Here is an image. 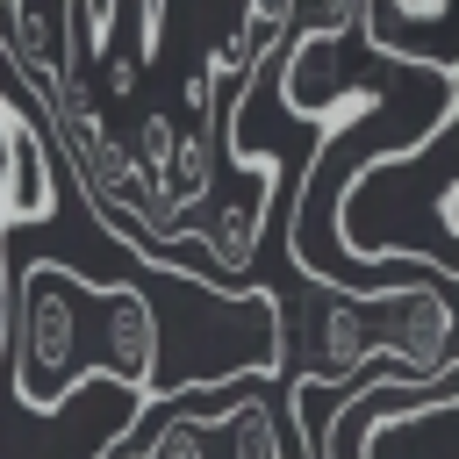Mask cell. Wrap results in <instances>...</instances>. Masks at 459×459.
Returning a JSON list of instances; mask_svg holds the SVG:
<instances>
[{
  "label": "cell",
  "mask_w": 459,
  "mask_h": 459,
  "mask_svg": "<svg viewBox=\"0 0 459 459\" xmlns=\"http://www.w3.org/2000/svg\"><path fill=\"white\" fill-rule=\"evenodd\" d=\"M165 308L136 280L93 287L65 265H22L7 294V387L22 409H57L79 373H108L122 394L158 402Z\"/></svg>",
  "instance_id": "1"
},
{
  "label": "cell",
  "mask_w": 459,
  "mask_h": 459,
  "mask_svg": "<svg viewBox=\"0 0 459 459\" xmlns=\"http://www.w3.org/2000/svg\"><path fill=\"white\" fill-rule=\"evenodd\" d=\"M0 344H7V330H0Z\"/></svg>",
  "instance_id": "6"
},
{
  "label": "cell",
  "mask_w": 459,
  "mask_h": 459,
  "mask_svg": "<svg viewBox=\"0 0 459 459\" xmlns=\"http://www.w3.org/2000/svg\"><path fill=\"white\" fill-rule=\"evenodd\" d=\"M323 452L351 459H459V380H380L366 409H344L323 430Z\"/></svg>",
  "instance_id": "3"
},
{
  "label": "cell",
  "mask_w": 459,
  "mask_h": 459,
  "mask_svg": "<svg viewBox=\"0 0 459 459\" xmlns=\"http://www.w3.org/2000/svg\"><path fill=\"white\" fill-rule=\"evenodd\" d=\"M359 36L387 65H423L459 79V0H373L359 7Z\"/></svg>",
  "instance_id": "4"
},
{
  "label": "cell",
  "mask_w": 459,
  "mask_h": 459,
  "mask_svg": "<svg viewBox=\"0 0 459 459\" xmlns=\"http://www.w3.org/2000/svg\"><path fill=\"white\" fill-rule=\"evenodd\" d=\"M337 258L351 273L387 265H430L437 280H459V108L416 136L387 143L337 186Z\"/></svg>",
  "instance_id": "2"
},
{
  "label": "cell",
  "mask_w": 459,
  "mask_h": 459,
  "mask_svg": "<svg viewBox=\"0 0 459 459\" xmlns=\"http://www.w3.org/2000/svg\"><path fill=\"white\" fill-rule=\"evenodd\" d=\"M14 136H22V108H14V93H0V201L14 179Z\"/></svg>",
  "instance_id": "5"
}]
</instances>
